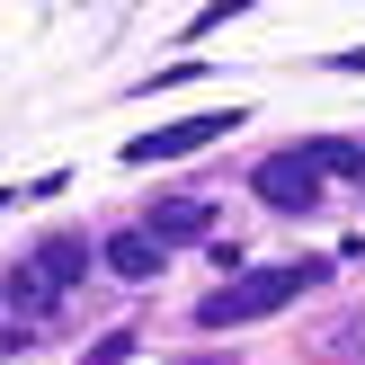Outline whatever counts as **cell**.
<instances>
[{
  "instance_id": "cell-4",
  "label": "cell",
  "mask_w": 365,
  "mask_h": 365,
  "mask_svg": "<svg viewBox=\"0 0 365 365\" xmlns=\"http://www.w3.org/2000/svg\"><path fill=\"white\" fill-rule=\"evenodd\" d=\"M250 187H259V205H277V214H312V205H321V170H312L303 152L259 160V178H250Z\"/></svg>"
},
{
  "instance_id": "cell-2",
  "label": "cell",
  "mask_w": 365,
  "mask_h": 365,
  "mask_svg": "<svg viewBox=\"0 0 365 365\" xmlns=\"http://www.w3.org/2000/svg\"><path fill=\"white\" fill-rule=\"evenodd\" d=\"M81 277H89V250H81V241H45V250H36V259L18 267L9 285H0V294H9L18 312H53V303H63Z\"/></svg>"
},
{
  "instance_id": "cell-7",
  "label": "cell",
  "mask_w": 365,
  "mask_h": 365,
  "mask_svg": "<svg viewBox=\"0 0 365 365\" xmlns=\"http://www.w3.org/2000/svg\"><path fill=\"white\" fill-rule=\"evenodd\" d=\"M107 267H116V277H160V241L152 232H116V241H107Z\"/></svg>"
},
{
  "instance_id": "cell-3",
  "label": "cell",
  "mask_w": 365,
  "mask_h": 365,
  "mask_svg": "<svg viewBox=\"0 0 365 365\" xmlns=\"http://www.w3.org/2000/svg\"><path fill=\"white\" fill-rule=\"evenodd\" d=\"M232 125H241V107H214V116H178V125H152L143 143H125V160H187V152H205V143H223Z\"/></svg>"
},
{
  "instance_id": "cell-9",
  "label": "cell",
  "mask_w": 365,
  "mask_h": 365,
  "mask_svg": "<svg viewBox=\"0 0 365 365\" xmlns=\"http://www.w3.org/2000/svg\"><path fill=\"white\" fill-rule=\"evenodd\" d=\"M187 365H241V356H187Z\"/></svg>"
},
{
  "instance_id": "cell-5",
  "label": "cell",
  "mask_w": 365,
  "mask_h": 365,
  "mask_svg": "<svg viewBox=\"0 0 365 365\" xmlns=\"http://www.w3.org/2000/svg\"><path fill=\"white\" fill-rule=\"evenodd\" d=\"M312 356L321 365H365V303H339L330 321H312Z\"/></svg>"
},
{
  "instance_id": "cell-1",
  "label": "cell",
  "mask_w": 365,
  "mask_h": 365,
  "mask_svg": "<svg viewBox=\"0 0 365 365\" xmlns=\"http://www.w3.org/2000/svg\"><path fill=\"white\" fill-rule=\"evenodd\" d=\"M330 277V259H285V267H250V277L214 285L205 303H196V330H241V321H267L285 312V303H303L312 285Z\"/></svg>"
},
{
  "instance_id": "cell-6",
  "label": "cell",
  "mask_w": 365,
  "mask_h": 365,
  "mask_svg": "<svg viewBox=\"0 0 365 365\" xmlns=\"http://www.w3.org/2000/svg\"><path fill=\"white\" fill-rule=\"evenodd\" d=\"M214 232V205L205 196H170V205H152V241L170 250V241H205Z\"/></svg>"
},
{
  "instance_id": "cell-8",
  "label": "cell",
  "mask_w": 365,
  "mask_h": 365,
  "mask_svg": "<svg viewBox=\"0 0 365 365\" xmlns=\"http://www.w3.org/2000/svg\"><path fill=\"white\" fill-rule=\"evenodd\" d=\"M125 356H134V330H107V339H98V348H89L81 365H125Z\"/></svg>"
}]
</instances>
